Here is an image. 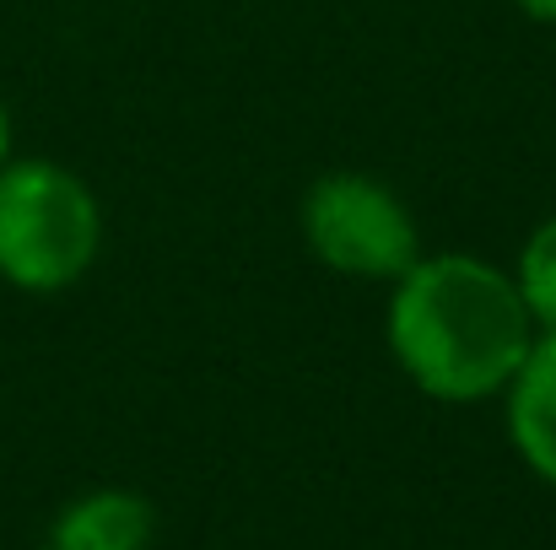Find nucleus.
<instances>
[{
    "label": "nucleus",
    "mask_w": 556,
    "mask_h": 550,
    "mask_svg": "<svg viewBox=\"0 0 556 550\" xmlns=\"http://www.w3.org/2000/svg\"><path fill=\"white\" fill-rule=\"evenodd\" d=\"M530 22H541V27H556V0H514Z\"/></svg>",
    "instance_id": "nucleus-7"
},
{
    "label": "nucleus",
    "mask_w": 556,
    "mask_h": 550,
    "mask_svg": "<svg viewBox=\"0 0 556 550\" xmlns=\"http://www.w3.org/2000/svg\"><path fill=\"white\" fill-rule=\"evenodd\" d=\"M298 227L308 254L352 281H400L421 259V232L410 205L372 174L336 168L303 189Z\"/></svg>",
    "instance_id": "nucleus-3"
},
{
    "label": "nucleus",
    "mask_w": 556,
    "mask_h": 550,
    "mask_svg": "<svg viewBox=\"0 0 556 550\" xmlns=\"http://www.w3.org/2000/svg\"><path fill=\"white\" fill-rule=\"evenodd\" d=\"M11 157V108H5V98H0V163Z\"/></svg>",
    "instance_id": "nucleus-8"
},
{
    "label": "nucleus",
    "mask_w": 556,
    "mask_h": 550,
    "mask_svg": "<svg viewBox=\"0 0 556 550\" xmlns=\"http://www.w3.org/2000/svg\"><path fill=\"white\" fill-rule=\"evenodd\" d=\"M103 254L92 183L54 157L0 163V281L27 297L71 292Z\"/></svg>",
    "instance_id": "nucleus-2"
},
{
    "label": "nucleus",
    "mask_w": 556,
    "mask_h": 550,
    "mask_svg": "<svg viewBox=\"0 0 556 550\" xmlns=\"http://www.w3.org/2000/svg\"><path fill=\"white\" fill-rule=\"evenodd\" d=\"M508 399V443L525 470L556 491V330H541L525 367L503 388Z\"/></svg>",
    "instance_id": "nucleus-4"
},
{
    "label": "nucleus",
    "mask_w": 556,
    "mask_h": 550,
    "mask_svg": "<svg viewBox=\"0 0 556 550\" xmlns=\"http://www.w3.org/2000/svg\"><path fill=\"white\" fill-rule=\"evenodd\" d=\"M389 286V351L400 372L438 405L497 399L541 335L514 270L481 254H421Z\"/></svg>",
    "instance_id": "nucleus-1"
},
{
    "label": "nucleus",
    "mask_w": 556,
    "mask_h": 550,
    "mask_svg": "<svg viewBox=\"0 0 556 550\" xmlns=\"http://www.w3.org/2000/svg\"><path fill=\"white\" fill-rule=\"evenodd\" d=\"M514 281L525 292L535 330H556V210L546 221H535V232L525 238V248L514 259Z\"/></svg>",
    "instance_id": "nucleus-6"
},
{
    "label": "nucleus",
    "mask_w": 556,
    "mask_h": 550,
    "mask_svg": "<svg viewBox=\"0 0 556 550\" xmlns=\"http://www.w3.org/2000/svg\"><path fill=\"white\" fill-rule=\"evenodd\" d=\"M157 508L130 486H98L65 502L49 524V550H152Z\"/></svg>",
    "instance_id": "nucleus-5"
}]
</instances>
